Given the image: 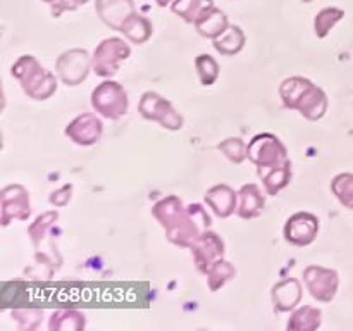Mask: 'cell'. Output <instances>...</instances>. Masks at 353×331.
Masks as SVG:
<instances>
[{"instance_id": "1", "label": "cell", "mask_w": 353, "mask_h": 331, "mask_svg": "<svg viewBox=\"0 0 353 331\" xmlns=\"http://www.w3.org/2000/svg\"><path fill=\"white\" fill-rule=\"evenodd\" d=\"M279 97L286 109L299 110L309 121L323 119L330 106L326 92L302 76L286 78L279 85Z\"/></svg>"}, {"instance_id": "2", "label": "cell", "mask_w": 353, "mask_h": 331, "mask_svg": "<svg viewBox=\"0 0 353 331\" xmlns=\"http://www.w3.org/2000/svg\"><path fill=\"white\" fill-rule=\"evenodd\" d=\"M10 74L33 100H47L57 92L55 74L47 71L33 55H21L10 68Z\"/></svg>"}, {"instance_id": "3", "label": "cell", "mask_w": 353, "mask_h": 331, "mask_svg": "<svg viewBox=\"0 0 353 331\" xmlns=\"http://www.w3.org/2000/svg\"><path fill=\"white\" fill-rule=\"evenodd\" d=\"M93 110L105 119L117 121L126 116L130 109V99L123 85L112 79H105L93 88L90 97Z\"/></svg>"}, {"instance_id": "4", "label": "cell", "mask_w": 353, "mask_h": 331, "mask_svg": "<svg viewBox=\"0 0 353 331\" xmlns=\"http://www.w3.org/2000/svg\"><path fill=\"white\" fill-rule=\"evenodd\" d=\"M210 226V217L200 203H192L186 207V214L176 226L165 231V237L171 243L183 248H192V245L199 240L200 234Z\"/></svg>"}, {"instance_id": "5", "label": "cell", "mask_w": 353, "mask_h": 331, "mask_svg": "<svg viewBox=\"0 0 353 331\" xmlns=\"http://www.w3.org/2000/svg\"><path fill=\"white\" fill-rule=\"evenodd\" d=\"M131 47L119 37H110L100 41L92 54L93 72L100 78H112L119 71L121 62L130 59Z\"/></svg>"}, {"instance_id": "6", "label": "cell", "mask_w": 353, "mask_h": 331, "mask_svg": "<svg viewBox=\"0 0 353 331\" xmlns=\"http://www.w3.org/2000/svg\"><path fill=\"white\" fill-rule=\"evenodd\" d=\"M247 159L257 166V169L272 168L290 161L285 143L272 133L255 134L247 145Z\"/></svg>"}, {"instance_id": "7", "label": "cell", "mask_w": 353, "mask_h": 331, "mask_svg": "<svg viewBox=\"0 0 353 331\" xmlns=\"http://www.w3.org/2000/svg\"><path fill=\"white\" fill-rule=\"evenodd\" d=\"M138 112L148 121L159 123L169 131H179L185 124L181 114L174 109L168 99L159 95L157 92H145L138 103Z\"/></svg>"}, {"instance_id": "8", "label": "cell", "mask_w": 353, "mask_h": 331, "mask_svg": "<svg viewBox=\"0 0 353 331\" xmlns=\"http://www.w3.org/2000/svg\"><path fill=\"white\" fill-rule=\"evenodd\" d=\"M92 55L85 48H71L62 52L55 61V72L68 86H78L92 71Z\"/></svg>"}, {"instance_id": "9", "label": "cell", "mask_w": 353, "mask_h": 331, "mask_svg": "<svg viewBox=\"0 0 353 331\" xmlns=\"http://www.w3.org/2000/svg\"><path fill=\"white\" fill-rule=\"evenodd\" d=\"M303 283L314 300L330 303L336 297L338 288H340V276L334 269L323 268V265H309L303 271Z\"/></svg>"}, {"instance_id": "10", "label": "cell", "mask_w": 353, "mask_h": 331, "mask_svg": "<svg viewBox=\"0 0 353 331\" xmlns=\"http://www.w3.org/2000/svg\"><path fill=\"white\" fill-rule=\"evenodd\" d=\"M31 216L30 192L23 185H9L0 192V223L9 226L12 221H28Z\"/></svg>"}, {"instance_id": "11", "label": "cell", "mask_w": 353, "mask_h": 331, "mask_svg": "<svg viewBox=\"0 0 353 331\" xmlns=\"http://www.w3.org/2000/svg\"><path fill=\"white\" fill-rule=\"evenodd\" d=\"M319 217L312 212H295L286 219L285 240L295 247H309L319 233Z\"/></svg>"}, {"instance_id": "12", "label": "cell", "mask_w": 353, "mask_h": 331, "mask_svg": "<svg viewBox=\"0 0 353 331\" xmlns=\"http://www.w3.org/2000/svg\"><path fill=\"white\" fill-rule=\"evenodd\" d=\"M65 137L76 145L81 147H90L100 141L103 134V123L100 117H97L92 112H83L76 116L64 130Z\"/></svg>"}, {"instance_id": "13", "label": "cell", "mask_w": 353, "mask_h": 331, "mask_svg": "<svg viewBox=\"0 0 353 331\" xmlns=\"http://www.w3.org/2000/svg\"><path fill=\"white\" fill-rule=\"evenodd\" d=\"M192 254L193 261H195L196 269L200 272H205L212 262H216L217 259L224 257V241L216 231L205 230L199 237V240L192 245Z\"/></svg>"}, {"instance_id": "14", "label": "cell", "mask_w": 353, "mask_h": 331, "mask_svg": "<svg viewBox=\"0 0 353 331\" xmlns=\"http://www.w3.org/2000/svg\"><path fill=\"white\" fill-rule=\"evenodd\" d=\"M97 16L110 30L119 31L124 21L137 12L133 0H95Z\"/></svg>"}, {"instance_id": "15", "label": "cell", "mask_w": 353, "mask_h": 331, "mask_svg": "<svg viewBox=\"0 0 353 331\" xmlns=\"http://www.w3.org/2000/svg\"><path fill=\"white\" fill-rule=\"evenodd\" d=\"M203 199H205L207 205L212 209V212L221 219H226L236 212L238 192H234L230 185L221 183V185L212 186L210 190H207Z\"/></svg>"}, {"instance_id": "16", "label": "cell", "mask_w": 353, "mask_h": 331, "mask_svg": "<svg viewBox=\"0 0 353 331\" xmlns=\"http://www.w3.org/2000/svg\"><path fill=\"white\" fill-rule=\"evenodd\" d=\"M272 303L276 312H290L295 309L302 300V283L296 278H286L276 283L271 292Z\"/></svg>"}, {"instance_id": "17", "label": "cell", "mask_w": 353, "mask_h": 331, "mask_svg": "<svg viewBox=\"0 0 353 331\" xmlns=\"http://www.w3.org/2000/svg\"><path fill=\"white\" fill-rule=\"evenodd\" d=\"M265 197L261 186L255 183H247L238 190L236 214L241 219H255L264 212Z\"/></svg>"}, {"instance_id": "18", "label": "cell", "mask_w": 353, "mask_h": 331, "mask_svg": "<svg viewBox=\"0 0 353 331\" xmlns=\"http://www.w3.org/2000/svg\"><path fill=\"white\" fill-rule=\"evenodd\" d=\"M185 214L186 207L183 205L181 199L176 195L164 197V199L155 202L154 207H152V216L159 221V224H161L165 231L171 230L172 226H176V224L185 217Z\"/></svg>"}, {"instance_id": "19", "label": "cell", "mask_w": 353, "mask_h": 331, "mask_svg": "<svg viewBox=\"0 0 353 331\" xmlns=\"http://www.w3.org/2000/svg\"><path fill=\"white\" fill-rule=\"evenodd\" d=\"M195 28L202 37L216 40L221 34L230 30V21L224 10L217 9L216 6H210L199 19L195 21Z\"/></svg>"}, {"instance_id": "20", "label": "cell", "mask_w": 353, "mask_h": 331, "mask_svg": "<svg viewBox=\"0 0 353 331\" xmlns=\"http://www.w3.org/2000/svg\"><path fill=\"white\" fill-rule=\"evenodd\" d=\"M257 174L261 178L262 185H264L265 193L274 197L281 190H285L292 181V161L285 162V164L272 166V168L257 169Z\"/></svg>"}, {"instance_id": "21", "label": "cell", "mask_w": 353, "mask_h": 331, "mask_svg": "<svg viewBox=\"0 0 353 331\" xmlns=\"http://www.w3.org/2000/svg\"><path fill=\"white\" fill-rule=\"evenodd\" d=\"M121 33L134 45H143L154 34V24L148 17L141 16L140 12H133L121 26Z\"/></svg>"}, {"instance_id": "22", "label": "cell", "mask_w": 353, "mask_h": 331, "mask_svg": "<svg viewBox=\"0 0 353 331\" xmlns=\"http://www.w3.org/2000/svg\"><path fill=\"white\" fill-rule=\"evenodd\" d=\"M323 312L312 305H302L293 310L286 328L292 331H316L321 328Z\"/></svg>"}, {"instance_id": "23", "label": "cell", "mask_w": 353, "mask_h": 331, "mask_svg": "<svg viewBox=\"0 0 353 331\" xmlns=\"http://www.w3.org/2000/svg\"><path fill=\"white\" fill-rule=\"evenodd\" d=\"M245 43H247V37H245V31L241 30L240 26L233 24L230 26V30L224 34H221L219 38L212 40L214 48L216 52H219L221 55H226V57H231V55H236L243 50Z\"/></svg>"}, {"instance_id": "24", "label": "cell", "mask_w": 353, "mask_h": 331, "mask_svg": "<svg viewBox=\"0 0 353 331\" xmlns=\"http://www.w3.org/2000/svg\"><path fill=\"white\" fill-rule=\"evenodd\" d=\"M86 317L85 314L78 312V310H57L50 316L48 321V330L52 331H79L85 330Z\"/></svg>"}, {"instance_id": "25", "label": "cell", "mask_w": 353, "mask_h": 331, "mask_svg": "<svg viewBox=\"0 0 353 331\" xmlns=\"http://www.w3.org/2000/svg\"><path fill=\"white\" fill-rule=\"evenodd\" d=\"M207 276V283H209V288L210 292H217V290L223 288L230 279L234 278L236 274V269L231 262H228L226 259H217L216 262L207 268V271L203 272Z\"/></svg>"}, {"instance_id": "26", "label": "cell", "mask_w": 353, "mask_h": 331, "mask_svg": "<svg viewBox=\"0 0 353 331\" xmlns=\"http://www.w3.org/2000/svg\"><path fill=\"white\" fill-rule=\"evenodd\" d=\"M214 6V0H174L171 3V10L176 16L181 17L185 23L195 24V21Z\"/></svg>"}, {"instance_id": "27", "label": "cell", "mask_w": 353, "mask_h": 331, "mask_svg": "<svg viewBox=\"0 0 353 331\" xmlns=\"http://www.w3.org/2000/svg\"><path fill=\"white\" fill-rule=\"evenodd\" d=\"M57 219H59L57 210H48V212L40 214V216H38L37 219L28 226V237H30L31 243H33V247L37 248V250H40L41 241L47 238L48 230L57 223Z\"/></svg>"}, {"instance_id": "28", "label": "cell", "mask_w": 353, "mask_h": 331, "mask_svg": "<svg viewBox=\"0 0 353 331\" xmlns=\"http://www.w3.org/2000/svg\"><path fill=\"white\" fill-rule=\"evenodd\" d=\"M345 17V10L338 7H326L319 10L314 19V33L317 38H326L330 31Z\"/></svg>"}, {"instance_id": "29", "label": "cell", "mask_w": 353, "mask_h": 331, "mask_svg": "<svg viewBox=\"0 0 353 331\" xmlns=\"http://www.w3.org/2000/svg\"><path fill=\"white\" fill-rule=\"evenodd\" d=\"M331 192L345 209L353 210V172H340L331 179Z\"/></svg>"}, {"instance_id": "30", "label": "cell", "mask_w": 353, "mask_h": 331, "mask_svg": "<svg viewBox=\"0 0 353 331\" xmlns=\"http://www.w3.org/2000/svg\"><path fill=\"white\" fill-rule=\"evenodd\" d=\"M195 69L203 86H212L219 78V64L210 54H200L195 59Z\"/></svg>"}, {"instance_id": "31", "label": "cell", "mask_w": 353, "mask_h": 331, "mask_svg": "<svg viewBox=\"0 0 353 331\" xmlns=\"http://www.w3.org/2000/svg\"><path fill=\"white\" fill-rule=\"evenodd\" d=\"M217 150L223 152L233 164H241L247 159V143L238 137L226 138L217 143Z\"/></svg>"}, {"instance_id": "32", "label": "cell", "mask_w": 353, "mask_h": 331, "mask_svg": "<svg viewBox=\"0 0 353 331\" xmlns=\"http://www.w3.org/2000/svg\"><path fill=\"white\" fill-rule=\"evenodd\" d=\"M12 317L16 319L21 330H37L43 319L41 309H16L12 310Z\"/></svg>"}, {"instance_id": "33", "label": "cell", "mask_w": 353, "mask_h": 331, "mask_svg": "<svg viewBox=\"0 0 353 331\" xmlns=\"http://www.w3.org/2000/svg\"><path fill=\"white\" fill-rule=\"evenodd\" d=\"M86 2H88V0H59V2L52 3L50 12L54 17H61L62 14L68 12V10L79 9V7L85 6Z\"/></svg>"}, {"instance_id": "34", "label": "cell", "mask_w": 353, "mask_h": 331, "mask_svg": "<svg viewBox=\"0 0 353 331\" xmlns=\"http://www.w3.org/2000/svg\"><path fill=\"white\" fill-rule=\"evenodd\" d=\"M71 197H72V185L71 183H68V185L61 186L59 190L52 192L50 197H48V200H50L52 205L65 207L69 203V200H71Z\"/></svg>"}, {"instance_id": "35", "label": "cell", "mask_w": 353, "mask_h": 331, "mask_svg": "<svg viewBox=\"0 0 353 331\" xmlns=\"http://www.w3.org/2000/svg\"><path fill=\"white\" fill-rule=\"evenodd\" d=\"M155 2H157L159 7H165V6H171L174 0H155Z\"/></svg>"}, {"instance_id": "36", "label": "cell", "mask_w": 353, "mask_h": 331, "mask_svg": "<svg viewBox=\"0 0 353 331\" xmlns=\"http://www.w3.org/2000/svg\"><path fill=\"white\" fill-rule=\"evenodd\" d=\"M41 2H45V3H48V6H52V3L59 2V0H41Z\"/></svg>"}, {"instance_id": "37", "label": "cell", "mask_w": 353, "mask_h": 331, "mask_svg": "<svg viewBox=\"0 0 353 331\" xmlns=\"http://www.w3.org/2000/svg\"><path fill=\"white\" fill-rule=\"evenodd\" d=\"M302 2H305V3H310V2H314V0H302Z\"/></svg>"}]
</instances>
